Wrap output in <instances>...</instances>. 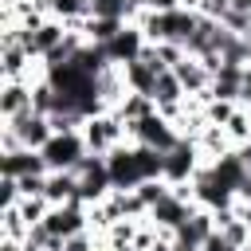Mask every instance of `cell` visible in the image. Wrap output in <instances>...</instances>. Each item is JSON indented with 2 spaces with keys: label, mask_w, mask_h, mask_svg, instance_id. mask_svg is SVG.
<instances>
[{
  "label": "cell",
  "mask_w": 251,
  "mask_h": 251,
  "mask_svg": "<svg viewBox=\"0 0 251 251\" xmlns=\"http://www.w3.org/2000/svg\"><path fill=\"white\" fill-rule=\"evenodd\" d=\"M227 8H235V12H251V0H227Z\"/></svg>",
  "instance_id": "cell-30"
},
{
  "label": "cell",
  "mask_w": 251,
  "mask_h": 251,
  "mask_svg": "<svg viewBox=\"0 0 251 251\" xmlns=\"http://www.w3.org/2000/svg\"><path fill=\"white\" fill-rule=\"evenodd\" d=\"M200 251H239V247H235L224 231H212V235L204 239V247H200Z\"/></svg>",
  "instance_id": "cell-24"
},
{
  "label": "cell",
  "mask_w": 251,
  "mask_h": 251,
  "mask_svg": "<svg viewBox=\"0 0 251 251\" xmlns=\"http://www.w3.org/2000/svg\"><path fill=\"white\" fill-rule=\"evenodd\" d=\"M239 200H251V169H247V180H243V188H239Z\"/></svg>",
  "instance_id": "cell-29"
},
{
  "label": "cell",
  "mask_w": 251,
  "mask_h": 251,
  "mask_svg": "<svg viewBox=\"0 0 251 251\" xmlns=\"http://www.w3.org/2000/svg\"><path fill=\"white\" fill-rule=\"evenodd\" d=\"M43 227H47L55 239H71V235H78V231L90 227V208H82V204H55V208L47 212Z\"/></svg>",
  "instance_id": "cell-10"
},
{
  "label": "cell",
  "mask_w": 251,
  "mask_h": 251,
  "mask_svg": "<svg viewBox=\"0 0 251 251\" xmlns=\"http://www.w3.org/2000/svg\"><path fill=\"white\" fill-rule=\"evenodd\" d=\"M90 16H102V20H126V0H94V4H90Z\"/></svg>",
  "instance_id": "cell-23"
},
{
  "label": "cell",
  "mask_w": 251,
  "mask_h": 251,
  "mask_svg": "<svg viewBox=\"0 0 251 251\" xmlns=\"http://www.w3.org/2000/svg\"><path fill=\"white\" fill-rule=\"evenodd\" d=\"M0 251H27V247H24V239H4Z\"/></svg>",
  "instance_id": "cell-28"
},
{
  "label": "cell",
  "mask_w": 251,
  "mask_h": 251,
  "mask_svg": "<svg viewBox=\"0 0 251 251\" xmlns=\"http://www.w3.org/2000/svg\"><path fill=\"white\" fill-rule=\"evenodd\" d=\"M247 67H251V59H247Z\"/></svg>",
  "instance_id": "cell-34"
},
{
  "label": "cell",
  "mask_w": 251,
  "mask_h": 251,
  "mask_svg": "<svg viewBox=\"0 0 251 251\" xmlns=\"http://www.w3.org/2000/svg\"><path fill=\"white\" fill-rule=\"evenodd\" d=\"M196 208H200V204H188V200L173 196V188H169V196H165V200H157V204L149 208V216H145V220H149V227L157 231V239H173V235H176V227H180Z\"/></svg>",
  "instance_id": "cell-6"
},
{
  "label": "cell",
  "mask_w": 251,
  "mask_h": 251,
  "mask_svg": "<svg viewBox=\"0 0 251 251\" xmlns=\"http://www.w3.org/2000/svg\"><path fill=\"white\" fill-rule=\"evenodd\" d=\"M63 251H94V239H90V231H78V235L63 239Z\"/></svg>",
  "instance_id": "cell-25"
},
{
  "label": "cell",
  "mask_w": 251,
  "mask_h": 251,
  "mask_svg": "<svg viewBox=\"0 0 251 251\" xmlns=\"http://www.w3.org/2000/svg\"><path fill=\"white\" fill-rule=\"evenodd\" d=\"M196 20L200 12L192 8H176V12H145L137 20V27L145 31L149 43H188L192 31H196Z\"/></svg>",
  "instance_id": "cell-1"
},
{
  "label": "cell",
  "mask_w": 251,
  "mask_h": 251,
  "mask_svg": "<svg viewBox=\"0 0 251 251\" xmlns=\"http://www.w3.org/2000/svg\"><path fill=\"white\" fill-rule=\"evenodd\" d=\"M184 8V0H149V12H176Z\"/></svg>",
  "instance_id": "cell-26"
},
{
  "label": "cell",
  "mask_w": 251,
  "mask_h": 251,
  "mask_svg": "<svg viewBox=\"0 0 251 251\" xmlns=\"http://www.w3.org/2000/svg\"><path fill=\"white\" fill-rule=\"evenodd\" d=\"M216 231V212H208V208H196L180 227H176V243H192V247H204V239Z\"/></svg>",
  "instance_id": "cell-14"
},
{
  "label": "cell",
  "mask_w": 251,
  "mask_h": 251,
  "mask_svg": "<svg viewBox=\"0 0 251 251\" xmlns=\"http://www.w3.org/2000/svg\"><path fill=\"white\" fill-rule=\"evenodd\" d=\"M75 173H78V204H82V208H94V204H102V200L114 192L106 157H94V153H90Z\"/></svg>",
  "instance_id": "cell-3"
},
{
  "label": "cell",
  "mask_w": 251,
  "mask_h": 251,
  "mask_svg": "<svg viewBox=\"0 0 251 251\" xmlns=\"http://www.w3.org/2000/svg\"><path fill=\"white\" fill-rule=\"evenodd\" d=\"M27 110H31V82H4V90H0V118L12 122L20 114H27Z\"/></svg>",
  "instance_id": "cell-16"
},
{
  "label": "cell",
  "mask_w": 251,
  "mask_h": 251,
  "mask_svg": "<svg viewBox=\"0 0 251 251\" xmlns=\"http://www.w3.org/2000/svg\"><path fill=\"white\" fill-rule=\"evenodd\" d=\"M235 110H239V102H224V98H208V106H204V118H208V126H227V122L235 118Z\"/></svg>",
  "instance_id": "cell-21"
},
{
  "label": "cell",
  "mask_w": 251,
  "mask_h": 251,
  "mask_svg": "<svg viewBox=\"0 0 251 251\" xmlns=\"http://www.w3.org/2000/svg\"><path fill=\"white\" fill-rule=\"evenodd\" d=\"M145 31L137 27V24H126L110 43H102V51H106V59L114 63V67H126V63H133V59H141V51H145Z\"/></svg>",
  "instance_id": "cell-11"
},
{
  "label": "cell",
  "mask_w": 251,
  "mask_h": 251,
  "mask_svg": "<svg viewBox=\"0 0 251 251\" xmlns=\"http://www.w3.org/2000/svg\"><path fill=\"white\" fill-rule=\"evenodd\" d=\"M153 251H173V239H157V243H153Z\"/></svg>",
  "instance_id": "cell-31"
},
{
  "label": "cell",
  "mask_w": 251,
  "mask_h": 251,
  "mask_svg": "<svg viewBox=\"0 0 251 251\" xmlns=\"http://www.w3.org/2000/svg\"><path fill=\"white\" fill-rule=\"evenodd\" d=\"M173 75L180 78L184 94H196V98H200V94H208V86H212V71H208L196 55H188L184 63H176V67H173Z\"/></svg>",
  "instance_id": "cell-15"
},
{
  "label": "cell",
  "mask_w": 251,
  "mask_h": 251,
  "mask_svg": "<svg viewBox=\"0 0 251 251\" xmlns=\"http://www.w3.org/2000/svg\"><path fill=\"white\" fill-rule=\"evenodd\" d=\"M212 176H216L231 196H239V188H243V180H247V165H243V157L231 149V153H224V157L212 161Z\"/></svg>",
  "instance_id": "cell-13"
},
{
  "label": "cell",
  "mask_w": 251,
  "mask_h": 251,
  "mask_svg": "<svg viewBox=\"0 0 251 251\" xmlns=\"http://www.w3.org/2000/svg\"><path fill=\"white\" fill-rule=\"evenodd\" d=\"M47 161L39 149H12V153H0V176H47Z\"/></svg>",
  "instance_id": "cell-12"
},
{
  "label": "cell",
  "mask_w": 251,
  "mask_h": 251,
  "mask_svg": "<svg viewBox=\"0 0 251 251\" xmlns=\"http://www.w3.org/2000/svg\"><path fill=\"white\" fill-rule=\"evenodd\" d=\"M169 188H173V184H165V180L157 176V180H141V184H137L133 192H137V196L145 200V208H153L157 200H165V196H169Z\"/></svg>",
  "instance_id": "cell-22"
},
{
  "label": "cell",
  "mask_w": 251,
  "mask_h": 251,
  "mask_svg": "<svg viewBox=\"0 0 251 251\" xmlns=\"http://www.w3.org/2000/svg\"><path fill=\"white\" fill-rule=\"evenodd\" d=\"M122 137H126V122H122L118 114H94V118H86V126H82V141H86V149H90L94 157H106L110 149H118Z\"/></svg>",
  "instance_id": "cell-4"
},
{
  "label": "cell",
  "mask_w": 251,
  "mask_h": 251,
  "mask_svg": "<svg viewBox=\"0 0 251 251\" xmlns=\"http://www.w3.org/2000/svg\"><path fill=\"white\" fill-rule=\"evenodd\" d=\"M122 71H126V86H129L133 94H149V98H153V86H157V78H161V71H157L153 63L133 59V63H126Z\"/></svg>",
  "instance_id": "cell-17"
},
{
  "label": "cell",
  "mask_w": 251,
  "mask_h": 251,
  "mask_svg": "<svg viewBox=\"0 0 251 251\" xmlns=\"http://www.w3.org/2000/svg\"><path fill=\"white\" fill-rule=\"evenodd\" d=\"M239 106H243V110H251V67L243 71V94H239Z\"/></svg>",
  "instance_id": "cell-27"
},
{
  "label": "cell",
  "mask_w": 251,
  "mask_h": 251,
  "mask_svg": "<svg viewBox=\"0 0 251 251\" xmlns=\"http://www.w3.org/2000/svg\"><path fill=\"white\" fill-rule=\"evenodd\" d=\"M196 173H200V145L188 141V137H180V141L165 153V173H161V180H165V184H188Z\"/></svg>",
  "instance_id": "cell-7"
},
{
  "label": "cell",
  "mask_w": 251,
  "mask_h": 251,
  "mask_svg": "<svg viewBox=\"0 0 251 251\" xmlns=\"http://www.w3.org/2000/svg\"><path fill=\"white\" fill-rule=\"evenodd\" d=\"M126 133L133 137V145H149L157 153H169L180 141V129H173V122L161 118V114H149L141 122H126Z\"/></svg>",
  "instance_id": "cell-5"
},
{
  "label": "cell",
  "mask_w": 251,
  "mask_h": 251,
  "mask_svg": "<svg viewBox=\"0 0 251 251\" xmlns=\"http://www.w3.org/2000/svg\"><path fill=\"white\" fill-rule=\"evenodd\" d=\"M114 114H118L122 122H141V118H149V114H157V102H153L149 94H133V90H129V94L122 98V106H118Z\"/></svg>",
  "instance_id": "cell-19"
},
{
  "label": "cell",
  "mask_w": 251,
  "mask_h": 251,
  "mask_svg": "<svg viewBox=\"0 0 251 251\" xmlns=\"http://www.w3.org/2000/svg\"><path fill=\"white\" fill-rule=\"evenodd\" d=\"M4 129L24 145V149H43L51 137H55V129H51V122L43 118V114H35V110H27V114H20V118H12V122H4Z\"/></svg>",
  "instance_id": "cell-8"
},
{
  "label": "cell",
  "mask_w": 251,
  "mask_h": 251,
  "mask_svg": "<svg viewBox=\"0 0 251 251\" xmlns=\"http://www.w3.org/2000/svg\"><path fill=\"white\" fill-rule=\"evenodd\" d=\"M31 4H35L39 12H51V0H31Z\"/></svg>",
  "instance_id": "cell-33"
},
{
  "label": "cell",
  "mask_w": 251,
  "mask_h": 251,
  "mask_svg": "<svg viewBox=\"0 0 251 251\" xmlns=\"http://www.w3.org/2000/svg\"><path fill=\"white\" fill-rule=\"evenodd\" d=\"M47 212H51V200H47V196H24V200H20V216L27 220V227L43 224Z\"/></svg>",
  "instance_id": "cell-20"
},
{
  "label": "cell",
  "mask_w": 251,
  "mask_h": 251,
  "mask_svg": "<svg viewBox=\"0 0 251 251\" xmlns=\"http://www.w3.org/2000/svg\"><path fill=\"white\" fill-rule=\"evenodd\" d=\"M106 165H110V180H114V192H133L145 176H141V165H137V153L133 145H118L106 153Z\"/></svg>",
  "instance_id": "cell-9"
},
{
  "label": "cell",
  "mask_w": 251,
  "mask_h": 251,
  "mask_svg": "<svg viewBox=\"0 0 251 251\" xmlns=\"http://www.w3.org/2000/svg\"><path fill=\"white\" fill-rule=\"evenodd\" d=\"M55 204H78V173H51L47 176V192H43Z\"/></svg>",
  "instance_id": "cell-18"
},
{
  "label": "cell",
  "mask_w": 251,
  "mask_h": 251,
  "mask_svg": "<svg viewBox=\"0 0 251 251\" xmlns=\"http://www.w3.org/2000/svg\"><path fill=\"white\" fill-rule=\"evenodd\" d=\"M173 251H200V247H192V243H176V239H173Z\"/></svg>",
  "instance_id": "cell-32"
},
{
  "label": "cell",
  "mask_w": 251,
  "mask_h": 251,
  "mask_svg": "<svg viewBox=\"0 0 251 251\" xmlns=\"http://www.w3.org/2000/svg\"><path fill=\"white\" fill-rule=\"evenodd\" d=\"M39 153H43V161H47L51 173H75V169L90 157V149H86V141H82V129H78V133H55Z\"/></svg>",
  "instance_id": "cell-2"
}]
</instances>
